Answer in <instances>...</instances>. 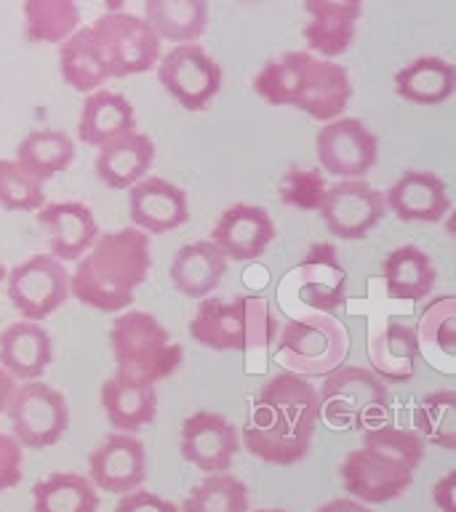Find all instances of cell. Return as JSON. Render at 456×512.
<instances>
[{"mask_svg":"<svg viewBox=\"0 0 456 512\" xmlns=\"http://www.w3.org/2000/svg\"><path fill=\"white\" fill-rule=\"evenodd\" d=\"M318 422V387L307 376L280 371L256 392L243 427V446L262 462L288 467L310 454Z\"/></svg>","mask_w":456,"mask_h":512,"instance_id":"6da1fadb","label":"cell"},{"mask_svg":"<svg viewBox=\"0 0 456 512\" xmlns=\"http://www.w3.org/2000/svg\"><path fill=\"white\" fill-rule=\"evenodd\" d=\"M150 235L142 230L99 232L94 246L78 259L70 275V291L83 307L120 312L134 302L136 288L150 275Z\"/></svg>","mask_w":456,"mask_h":512,"instance_id":"7a4b0ae2","label":"cell"},{"mask_svg":"<svg viewBox=\"0 0 456 512\" xmlns=\"http://www.w3.org/2000/svg\"><path fill=\"white\" fill-rule=\"evenodd\" d=\"M424 459V440L411 427L379 424L363 432V443L347 451L339 464V478L347 496L363 504H387L398 499Z\"/></svg>","mask_w":456,"mask_h":512,"instance_id":"3957f363","label":"cell"},{"mask_svg":"<svg viewBox=\"0 0 456 512\" xmlns=\"http://www.w3.org/2000/svg\"><path fill=\"white\" fill-rule=\"evenodd\" d=\"M254 91L272 107H296L320 123L342 118L352 99L350 72L310 51H288L264 64L256 72Z\"/></svg>","mask_w":456,"mask_h":512,"instance_id":"277c9868","label":"cell"},{"mask_svg":"<svg viewBox=\"0 0 456 512\" xmlns=\"http://www.w3.org/2000/svg\"><path fill=\"white\" fill-rule=\"evenodd\" d=\"M278 328L270 302L254 294L206 296L190 320L192 339L214 352H262L275 342Z\"/></svg>","mask_w":456,"mask_h":512,"instance_id":"5b68a950","label":"cell"},{"mask_svg":"<svg viewBox=\"0 0 456 512\" xmlns=\"http://www.w3.org/2000/svg\"><path fill=\"white\" fill-rule=\"evenodd\" d=\"M110 347L118 374L158 384L182 366L184 350L152 312H120L110 326Z\"/></svg>","mask_w":456,"mask_h":512,"instance_id":"8992f818","label":"cell"},{"mask_svg":"<svg viewBox=\"0 0 456 512\" xmlns=\"http://www.w3.org/2000/svg\"><path fill=\"white\" fill-rule=\"evenodd\" d=\"M320 419L339 430L366 432L390 419V390L371 368L339 366L323 376Z\"/></svg>","mask_w":456,"mask_h":512,"instance_id":"52a82bcc","label":"cell"},{"mask_svg":"<svg viewBox=\"0 0 456 512\" xmlns=\"http://www.w3.org/2000/svg\"><path fill=\"white\" fill-rule=\"evenodd\" d=\"M278 360L286 371L302 376H326L344 363L350 339L339 320L326 312H315L307 318L286 320L278 328Z\"/></svg>","mask_w":456,"mask_h":512,"instance_id":"ba28073f","label":"cell"},{"mask_svg":"<svg viewBox=\"0 0 456 512\" xmlns=\"http://www.w3.org/2000/svg\"><path fill=\"white\" fill-rule=\"evenodd\" d=\"M102 51L110 78H128L150 72L160 59V38L144 22V16L126 11H107L88 24Z\"/></svg>","mask_w":456,"mask_h":512,"instance_id":"9c48e42d","label":"cell"},{"mask_svg":"<svg viewBox=\"0 0 456 512\" xmlns=\"http://www.w3.org/2000/svg\"><path fill=\"white\" fill-rule=\"evenodd\" d=\"M6 411L14 430L11 435L19 440V446L30 451L51 448L70 427V408L64 395L40 379L19 384Z\"/></svg>","mask_w":456,"mask_h":512,"instance_id":"30bf717a","label":"cell"},{"mask_svg":"<svg viewBox=\"0 0 456 512\" xmlns=\"http://www.w3.org/2000/svg\"><path fill=\"white\" fill-rule=\"evenodd\" d=\"M155 67L160 86L187 112L206 110L222 91V67L198 43H176Z\"/></svg>","mask_w":456,"mask_h":512,"instance_id":"8fae6325","label":"cell"},{"mask_svg":"<svg viewBox=\"0 0 456 512\" xmlns=\"http://www.w3.org/2000/svg\"><path fill=\"white\" fill-rule=\"evenodd\" d=\"M8 299L24 320H43L70 296V272L54 254H35L16 264L6 280Z\"/></svg>","mask_w":456,"mask_h":512,"instance_id":"7c38bea8","label":"cell"},{"mask_svg":"<svg viewBox=\"0 0 456 512\" xmlns=\"http://www.w3.org/2000/svg\"><path fill=\"white\" fill-rule=\"evenodd\" d=\"M315 152L323 174L363 179L379 160V139L360 118H334L318 131Z\"/></svg>","mask_w":456,"mask_h":512,"instance_id":"4fadbf2b","label":"cell"},{"mask_svg":"<svg viewBox=\"0 0 456 512\" xmlns=\"http://www.w3.org/2000/svg\"><path fill=\"white\" fill-rule=\"evenodd\" d=\"M320 219L331 235L342 240H363L387 214L384 192L363 179H339L326 190Z\"/></svg>","mask_w":456,"mask_h":512,"instance_id":"5bb4252c","label":"cell"},{"mask_svg":"<svg viewBox=\"0 0 456 512\" xmlns=\"http://www.w3.org/2000/svg\"><path fill=\"white\" fill-rule=\"evenodd\" d=\"M240 451V432L227 416L195 411L182 422L179 454L200 472H227Z\"/></svg>","mask_w":456,"mask_h":512,"instance_id":"9a60e30c","label":"cell"},{"mask_svg":"<svg viewBox=\"0 0 456 512\" xmlns=\"http://www.w3.org/2000/svg\"><path fill=\"white\" fill-rule=\"evenodd\" d=\"M88 480L107 494H128L147 480V451L134 432H112L88 454Z\"/></svg>","mask_w":456,"mask_h":512,"instance_id":"2e32d148","label":"cell"},{"mask_svg":"<svg viewBox=\"0 0 456 512\" xmlns=\"http://www.w3.org/2000/svg\"><path fill=\"white\" fill-rule=\"evenodd\" d=\"M128 216L136 230L147 235H166L190 219L187 192L166 179L144 176L128 187Z\"/></svg>","mask_w":456,"mask_h":512,"instance_id":"e0dca14e","label":"cell"},{"mask_svg":"<svg viewBox=\"0 0 456 512\" xmlns=\"http://www.w3.org/2000/svg\"><path fill=\"white\" fill-rule=\"evenodd\" d=\"M299 278V302L310 310L334 315L347 302V270L339 262L334 243H315L307 248L302 262L296 267Z\"/></svg>","mask_w":456,"mask_h":512,"instance_id":"ac0fdd59","label":"cell"},{"mask_svg":"<svg viewBox=\"0 0 456 512\" xmlns=\"http://www.w3.org/2000/svg\"><path fill=\"white\" fill-rule=\"evenodd\" d=\"M211 240L232 262H254L275 240V222L267 208L235 203L216 219Z\"/></svg>","mask_w":456,"mask_h":512,"instance_id":"d6986e66","label":"cell"},{"mask_svg":"<svg viewBox=\"0 0 456 512\" xmlns=\"http://www.w3.org/2000/svg\"><path fill=\"white\" fill-rule=\"evenodd\" d=\"M304 11L310 22L304 24L302 38L310 54L336 59L350 51L363 0H304Z\"/></svg>","mask_w":456,"mask_h":512,"instance_id":"ffe728a7","label":"cell"},{"mask_svg":"<svg viewBox=\"0 0 456 512\" xmlns=\"http://www.w3.org/2000/svg\"><path fill=\"white\" fill-rule=\"evenodd\" d=\"M384 206L398 216L400 222L435 224L443 222L451 211V195H448L446 182L435 171L414 168L384 192Z\"/></svg>","mask_w":456,"mask_h":512,"instance_id":"44dd1931","label":"cell"},{"mask_svg":"<svg viewBox=\"0 0 456 512\" xmlns=\"http://www.w3.org/2000/svg\"><path fill=\"white\" fill-rule=\"evenodd\" d=\"M38 224L46 232L51 254L62 262H78L99 238V224L86 203L67 200L38 208Z\"/></svg>","mask_w":456,"mask_h":512,"instance_id":"7402d4cb","label":"cell"},{"mask_svg":"<svg viewBox=\"0 0 456 512\" xmlns=\"http://www.w3.org/2000/svg\"><path fill=\"white\" fill-rule=\"evenodd\" d=\"M54 363V342L38 320H16L0 331V368L16 382H30L46 374Z\"/></svg>","mask_w":456,"mask_h":512,"instance_id":"603a6c76","label":"cell"},{"mask_svg":"<svg viewBox=\"0 0 456 512\" xmlns=\"http://www.w3.org/2000/svg\"><path fill=\"white\" fill-rule=\"evenodd\" d=\"M168 275L179 294L200 302L222 286L227 275V256L214 240H195L176 251Z\"/></svg>","mask_w":456,"mask_h":512,"instance_id":"cb8c5ba5","label":"cell"},{"mask_svg":"<svg viewBox=\"0 0 456 512\" xmlns=\"http://www.w3.org/2000/svg\"><path fill=\"white\" fill-rule=\"evenodd\" d=\"M422 350L416 328L406 323H387L368 339V363L384 384H403L416 376Z\"/></svg>","mask_w":456,"mask_h":512,"instance_id":"d4e9b609","label":"cell"},{"mask_svg":"<svg viewBox=\"0 0 456 512\" xmlns=\"http://www.w3.org/2000/svg\"><path fill=\"white\" fill-rule=\"evenodd\" d=\"M152 160H155V142L134 128L99 147L96 174L110 190H128L131 184L147 176Z\"/></svg>","mask_w":456,"mask_h":512,"instance_id":"484cf974","label":"cell"},{"mask_svg":"<svg viewBox=\"0 0 456 512\" xmlns=\"http://www.w3.org/2000/svg\"><path fill=\"white\" fill-rule=\"evenodd\" d=\"M382 280L395 302H422L435 291L438 267L419 246H400L384 256Z\"/></svg>","mask_w":456,"mask_h":512,"instance_id":"4316f807","label":"cell"},{"mask_svg":"<svg viewBox=\"0 0 456 512\" xmlns=\"http://www.w3.org/2000/svg\"><path fill=\"white\" fill-rule=\"evenodd\" d=\"M102 408L115 432H139L155 422L158 414V395L155 384L128 379V376H110L102 384Z\"/></svg>","mask_w":456,"mask_h":512,"instance_id":"83f0119b","label":"cell"},{"mask_svg":"<svg viewBox=\"0 0 456 512\" xmlns=\"http://www.w3.org/2000/svg\"><path fill=\"white\" fill-rule=\"evenodd\" d=\"M136 128V112L126 96L107 88H96L86 94L83 112H80L78 136L88 147H102V144L118 139Z\"/></svg>","mask_w":456,"mask_h":512,"instance_id":"f1b7e54d","label":"cell"},{"mask_svg":"<svg viewBox=\"0 0 456 512\" xmlns=\"http://www.w3.org/2000/svg\"><path fill=\"white\" fill-rule=\"evenodd\" d=\"M456 67L443 56H419L400 67L395 94L416 107H438L454 96Z\"/></svg>","mask_w":456,"mask_h":512,"instance_id":"f546056e","label":"cell"},{"mask_svg":"<svg viewBox=\"0 0 456 512\" xmlns=\"http://www.w3.org/2000/svg\"><path fill=\"white\" fill-rule=\"evenodd\" d=\"M59 70L64 83L78 94H91L110 80L107 62L88 27H78L59 43Z\"/></svg>","mask_w":456,"mask_h":512,"instance_id":"4dcf8cb0","label":"cell"},{"mask_svg":"<svg viewBox=\"0 0 456 512\" xmlns=\"http://www.w3.org/2000/svg\"><path fill=\"white\" fill-rule=\"evenodd\" d=\"M144 22L168 43H195L208 27V0H144Z\"/></svg>","mask_w":456,"mask_h":512,"instance_id":"1f68e13d","label":"cell"},{"mask_svg":"<svg viewBox=\"0 0 456 512\" xmlns=\"http://www.w3.org/2000/svg\"><path fill=\"white\" fill-rule=\"evenodd\" d=\"M35 512H96L99 491L86 475L51 472L32 486Z\"/></svg>","mask_w":456,"mask_h":512,"instance_id":"d6a6232c","label":"cell"},{"mask_svg":"<svg viewBox=\"0 0 456 512\" xmlns=\"http://www.w3.org/2000/svg\"><path fill=\"white\" fill-rule=\"evenodd\" d=\"M75 160V142L64 131H32L16 147V163L35 179L48 182L62 174Z\"/></svg>","mask_w":456,"mask_h":512,"instance_id":"836d02e7","label":"cell"},{"mask_svg":"<svg viewBox=\"0 0 456 512\" xmlns=\"http://www.w3.org/2000/svg\"><path fill=\"white\" fill-rule=\"evenodd\" d=\"M22 16L30 43H62L80 27L78 0H22Z\"/></svg>","mask_w":456,"mask_h":512,"instance_id":"e575fe53","label":"cell"},{"mask_svg":"<svg viewBox=\"0 0 456 512\" xmlns=\"http://www.w3.org/2000/svg\"><path fill=\"white\" fill-rule=\"evenodd\" d=\"M246 483L230 472H208L206 478L190 488L179 512H246Z\"/></svg>","mask_w":456,"mask_h":512,"instance_id":"d590c367","label":"cell"},{"mask_svg":"<svg viewBox=\"0 0 456 512\" xmlns=\"http://www.w3.org/2000/svg\"><path fill=\"white\" fill-rule=\"evenodd\" d=\"M414 430L424 443L456 451V392L438 390L424 395L414 411Z\"/></svg>","mask_w":456,"mask_h":512,"instance_id":"8d00e7d4","label":"cell"},{"mask_svg":"<svg viewBox=\"0 0 456 512\" xmlns=\"http://www.w3.org/2000/svg\"><path fill=\"white\" fill-rule=\"evenodd\" d=\"M456 304L454 296H438L435 302L427 304V310L419 318L416 328V339H419V350H438L446 360L456 355Z\"/></svg>","mask_w":456,"mask_h":512,"instance_id":"74e56055","label":"cell"},{"mask_svg":"<svg viewBox=\"0 0 456 512\" xmlns=\"http://www.w3.org/2000/svg\"><path fill=\"white\" fill-rule=\"evenodd\" d=\"M0 206L6 211H38L46 206L43 182L24 171L16 160L0 158Z\"/></svg>","mask_w":456,"mask_h":512,"instance_id":"f35d334b","label":"cell"},{"mask_svg":"<svg viewBox=\"0 0 456 512\" xmlns=\"http://www.w3.org/2000/svg\"><path fill=\"white\" fill-rule=\"evenodd\" d=\"M328 182L320 168H291L280 179V203L299 211H318L326 198Z\"/></svg>","mask_w":456,"mask_h":512,"instance_id":"ab89813d","label":"cell"},{"mask_svg":"<svg viewBox=\"0 0 456 512\" xmlns=\"http://www.w3.org/2000/svg\"><path fill=\"white\" fill-rule=\"evenodd\" d=\"M22 480V446L14 435L0 432V491L19 486Z\"/></svg>","mask_w":456,"mask_h":512,"instance_id":"60d3db41","label":"cell"},{"mask_svg":"<svg viewBox=\"0 0 456 512\" xmlns=\"http://www.w3.org/2000/svg\"><path fill=\"white\" fill-rule=\"evenodd\" d=\"M115 512H179V507L163 499V496L152 494V491L136 488V491H128V494L120 496Z\"/></svg>","mask_w":456,"mask_h":512,"instance_id":"b9f144b4","label":"cell"},{"mask_svg":"<svg viewBox=\"0 0 456 512\" xmlns=\"http://www.w3.org/2000/svg\"><path fill=\"white\" fill-rule=\"evenodd\" d=\"M454 488H456V470H448L440 480L432 486V502L440 512H456L454 507Z\"/></svg>","mask_w":456,"mask_h":512,"instance_id":"7bdbcfd3","label":"cell"},{"mask_svg":"<svg viewBox=\"0 0 456 512\" xmlns=\"http://www.w3.org/2000/svg\"><path fill=\"white\" fill-rule=\"evenodd\" d=\"M315 512H374L368 504L352 499V496H342V499H331V502L320 504Z\"/></svg>","mask_w":456,"mask_h":512,"instance_id":"ee69618b","label":"cell"},{"mask_svg":"<svg viewBox=\"0 0 456 512\" xmlns=\"http://www.w3.org/2000/svg\"><path fill=\"white\" fill-rule=\"evenodd\" d=\"M16 390V379L8 374L6 368H0V414H6L8 408V400L14 395Z\"/></svg>","mask_w":456,"mask_h":512,"instance_id":"f6af8a7d","label":"cell"},{"mask_svg":"<svg viewBox=\"0 0 456 512\" xmlns=\"http://www.w3.org/2000/svg\"><path fill=\"white\" fill-rule=\"evenodd\" d=\"M104 6H107V11H123V6H126V0H102Z\"/></svg>","mask_w":456,"mask_h":512,"instance_id":"bcb514c9","label":"cell"},{"mask_svg":"<svg viewBox=\"0 0 456 512\" xmlns=\"http://www.w3.org/2000/svg\"><path fill=\"white\" fill-rule=\"evenodd\" d=\"M246 512H288V510H280V507H262V510H246Z\"/></svg>","mask_w":456,"mask_h":512,"instance_id":"7dc6e473","label":"cell"},{"mask_svg":"<svg viewBox=\"0 0 456 512\" xmlns=\"http://www.w3.org/2000/svg\"><path fill=\"white\" fill-rule=\"evenodd\" d=\"M6 275H8L6 267H3V262H0V283H3V280H6Z\"/></svg>","mask_w":456,"mask_h":512,"instance_id":"c3c4849f","label":"cell"}]
</instances>
